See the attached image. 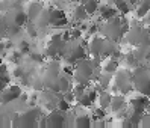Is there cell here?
Returning <instances> with one entry per match:
<instances>
[{
	"mask_svg": "<svg viewBox=\"0 0 150 128\" xmlns=\"http://www.w3.org/2000/svg\"><path fill=\"white\" fill-rule=\"evenodd\" d=\"M111 99H112V93H100V95L97 97V102H99V107L109 109Z\"/></svg>",
	"mask_w": 150,
	"mask_h": 128,
	"instance_id": "ac0fdd59",
	"label": "cell"
},
{
	"mask_svg": "<svg viewBox=\"0 0 150 128\" xmlns=\"http://www.w3.org/2000/svg\"><path fill=\"white\" fill-rule=\"evenodd\" d=\"M29 59H30L32 62L40 63V62H42V54H40V53H30L29 54Z\"/></svg>",
	"mask_w": 150,
	"mask_h": 128,
	"instance_id": "484cf974",
	"label": "cell"
},
{
	"mask_svg": "<svg viewBox=\"0 0 150 128\" xmlns=\"http://www.w3.org/2000/svg\"><path fill=\"white\" fill-rule=\"evenodd\" d=\"M21 93H23V90L18 84H9L8 83L3 88V90L0 92V104H9V102L18 99L21 97Z\"/></svg>",
	"mask_w": 150,
	"mask_h": 128,
	"instance_id": "277c9868",
	"label": "cell"
},
{
	"mask_svg": "<svg viewBox=\"0 0 150 128\" xmlns=\"http://www.w3.org/2000/svg\"><path fill=\"white\" fill-rule=\"evenodd\" d=\"M144 24H147V26H150V12L144 17Z\"/></svg>",
	"mask_w": 150,
	"mask_h": 128,
	"instance_id": "83f0119b",
	"label": "cell"
},
{
	"mask_svg": "<svg viewBox=\"0 0 150 128\" xmlns=\"http://www.w3.org/2000/svg\"><path fill=\"white\" fill-rule=\"evenodd\" d=\"M147 113H150V101H149V106H147Z\"/></svg>",
	"mask_w": 150,
	"mask_h": 128,
	"instance_id": "f546056e",
	"label": "cell"
},
{
	"mask_svg": "<svg viewBox=\"0 0 150 128\" xmlns=\"http://www.w3.org/2000/svg\"><path fill=\"white\" fill-rule=\"evenodd\" d=\"M115 8H117V11L118 12H121V14H127L129 11H130V5L126 2V0H123V2H120V3H117L115 5Z\"/></svg>",
	"mask_w": 150,
	"mask_h": 128,
	"instance_id": "44dd1931",
	"label": "cell"
},
{
	"mask_svg": "<svg viewBox=\"0 0 150 128\" xmlns=\"http://www.w3.org/2000/svg\"><path fill=\"white\" fill-rule=\"evenodd\" d=\"M134 77L130 75L129 71H120L117 74V80H115V84L121 93H127L134 89Z\"/></svg>",
	"mask_w": 150,
	"mask_h": 128,
	"instance_id": "5b68a950",
	"label": "cell"
},
{
	"mask_svg": "<svg viewBox=\"0 0 150 128\" xmlns=\"http://www.w3.org/2000/svg\"><path fill=\"white\" fill-rule=\"evenodd\" d=\"M97 97H99L97 95V89H86L82 93V97L77 98V102L81 107H91L97 101Z\"/></svg>",
	"mask_w": 150,
	"mask_h": 128,
	"instance_id": "ba28073f",
	"label": "cell"
},
{
	"mask_svg": "<svg viewBox=\"0 0 150 128\" xmlns=\"http://www.w3.org/2000/svg\"><path fill=\"white\" fill-rule=\"evenodd\" d=\"M149 12H150V0H139L138 8L135 9V15L138 18H144Z\"/></svg>",
	"mask_w": 150,
	"mask_h": 128,
	"instance_id": "5bb4252c",
	"label": "cell"
},
{
	"mask_svg": "<svg viewBox=\"0 0 150 128\" xmlns=\"http://www.w3.org/2000/svg\"><path fill=\"white\" fill-rule=\"evenodd\" d=\"M105 118H106V109L99 107V109L94 110V113H93V119H94V121H97V119H105Z\"/></svg>",
	"mask_w": 150,
	"mask_h": 128,
	"instance_id": "7402d4cb",
	"label": "cell"
},
{
	"mask_svg": "<svg viewBox=\"0 0 150 128\" xmlns=\"http://www.w3.org/2000/svg\"><path fill=\"white\" fill-rule=\"evenodd\" d=\"M56 109L62 110V112H68L70 109H71V104H70V101H67L64 97L58 98V102H56Z\"/></svg>",
	"mask_w": 150,
	"mask_h": 128,
	"instance_id": "d6986e66",
	"label": "cell"
},
{
	"mask_svg": "<svg viewBox=\"0 0 150 128\" xmlns=\"http://www.w3.org/2000/svg\"><path fill=\"white\" fill-rule=\"evenodd\" d=\"M103 45H105V41L102 39V38H99V36H96V38H93V41H91V44H90V47H88V51L93 54V56H102V53H103Z\"/></svg>",
	"mask_w": 150,
	"mask_h": 128,
	"instance_id": "30bf717a",
	"label": "cell"
},
{
	"mask_svg": "<svg viewBox=\"0 0 150 128\" xmlns=\"http://www.w3.org/2000/svg\"><path fill=\"white\" fill-rule=\"evenodd\" d=\"M8 32V24H6V20L5 17H0V41L3 39V36L6 35Z\"/></svg>",
	"mask_w": 150,
	"mask_h": 128,
	"instance_id": "d4e9b609",
	"label": "cell"
},
{
	"mask_svg": "<svg viewBox=\"0 0 150 128\" xmlns=\"http://www.w3.org/2000/svg\"><path fill=\"white\" fill-rule=\"evenodd\" d=\"M81 3L85 8V11H86L88 15H94V14L99 12V6H100L99 0H82Z\"/></svg>",
	"mask_w": 150,
	"mask_h": 128,
	"instance_id": "4fadbf2b",
	"label": "cell"
},
{
	"mask_svg": "<svg viewBox=\"0 0 150 128\" xmlns=\"http://www.w3.org/2000/svg\"><path fill=\"white\" fill-rule=\"evenodd\" d=\"M149 97L147 95H138V97H135V98H132L130 101H129V106H130V109H132V112L134 113H139V115H144L146 112H147V106H149Z\"/></svg>",
	"mask_w": 150,
	"mask_h": 128,
	"instance_id": "52a82bcc",
	"label": "cell"
},
{
	"mask_svg": "<svg viewBox=\"0 0 150 128\" xmlns=\"http://www.w3.org/2000/svg\"><path fill=\"white\" fill-rule=\"evenodd\" d=\"M65 124V112L59 109H53L50 110V113L47 115V127L52 128H61Z\"/></svg>",
	"mask_w": 150,
	"mask_h": 128,
	"instance_id": "8992f818",
	"label": "cell"
},
{
	"mask_svg": "<svg viewBox=\"0 0 150 128\" xmlns=\"http://www.w3.org/2000/svg\"><path fill=\"white\" fill-rule=\"evenodd\" d=\"M93 125V119L88 115H81L74 119V127L76 128H90Z\"/></svg>",
	"mask_w": 150,
	"mask_h": 128,
	"instance_id": "9a60e30c",
	"label": "cell"
},
{
	"mask_svg": "<svg viewBox=\"0 0 150 128\" xmlns=\"http://www.w3.org/2000/svg\"><path fill=\"white\" fill-rule=\"evenodd\" d=\"M100 30L105 33V36L108 39H111L114 42L121 39V36L125 35L123 27H121V18H117V17H114L111 20H106V23L103 24V27H100Z\"/></svg>",
	"mask_w": 150,
	"mask_h": 128,
	"instance_id": "7a4b0ae2",
	"label": "cell"
},
{
	"mask_svg": "<svg viewBox=\"0 0 150 128\" xmlns=\"http://www.w3.org/2000/svg\"><path fill=\"white\" fill-rule=\"evenodd\" d=\"M0 81H3V83H9V72H8V68L5 65L0 63Z\"/></svg>",
	"mask_w": 150,
	"mask_h": 128,
	"instance_id": "ffe728a7",
	"label": "cell"
},
{
	"mask_svg": "<svg viewBox=\"0 0 150 128\" xmlns=\"http://www.w3.org/2000/svg\"><path fill=\"white\" fill-rule=\"evenodd\" d=\"M117 8L115 6H111V5H103V6H99V15H100V18L102 20H111V18H114V17L117 15Z\"/></svg>",
	"mask_w": 150,
	"mask_h": 128,
	"instance_id": "8fae6325",
	"label": "cell"
},
{
	"mask_svg": "<svg viewBox=\"0 0 150 128\" xmlns=\"http://www.w3.org/2000/svg\"><path fill=\"white\" fill-rule=\"evenodd\" d=\"M44 9V6L41 2H37V0H32V2L28 3V8H26V14H28V20L30 23H33L37 20V17L41 14V11Z\"/></svg>",
	"mask_w": 150,
	"mask_h": 128,
	"instance_id": "9c48e42d",
	"label": "cell"
},
{
	"mask_svg": "<svg viewBox=\"0 0 150 128\" xmlns=\"http://www.w3.org/2000/svg\"><path fill=\"white\" fill-rule=\"evenodd\" d=\"M109 109H111V112H114V113H117L118 110H121V109H126V101H125V98H123L121 95H117V93H115V95H112Z\"/></svg>",
	"mask_w": 150,
	"mask_h": 128,
	"instance_id": "7c38bea8",
	"label": "cell"
},
{
	"mask_svg": "<svg viewBox=\"0 0 150 128\" xmlns=\"http://www.w3.org/2000/svg\"><path fill=\"white\" fill-rule=\"evenodd\" d=\"M123 59H125V62H126L127 66H135L137 62H138V61H137V54H132V53L123 56Z\"/></svg>",
	"mask_w": 150,
	"mask_h": 128,
	"instance_id": "cb8c5ba5",
	"label": "cell"
},
{
	"mask_svg": "<svg viewBox=\"0 0 150 128\" xmlns=\"http://www.w3.org/2000/svg\"><path fill=\"white\" fill-rule=\"evenodd\" d=\"M88 18V14L85 11V8L81 5V6H76V9L73 11V20H76L77 23H82Z\"/></svg>",
	"mask_w": 150,
	"mask_h": 128,
	"instance_id": "e0dca14e",
	"label": "cell"
},
{
	"mask_svg": "<svg viewBox=\"0 0 150 128\" xmlns=\"http://www.w3.org/2000/svg\"><path fill=\"white\" fill-rule=\"evenodd\" d=\"M17 50H18L21 54H28V53H29V50H30L29 42H28V41H20V42H18V45H17Z\"/></svg>",
	"mask_w": 150,
	"mask_h": 128,
	"instance_id": "603a6c76",
	"label": "cell"
},
{
	"mask_svg": "<svg viewBox=\"0 0 150 128\" xmlns=\"http://www.w3.org/2000/svg\"><path fill=\"white\" fill-rule=\"evenodd\" d=\"M118 59H114V57H111V59H108V62L103 65V71L106 72V74H114V72H117V70H118Z\"/></svg>",
	"mask_w": 150,
	"mask_h": 128,
	"instance_id": "2e32d148",
	"label": "cell"
},
{
	"mask_svg": "<svg viewBox=\"0 0 150 128\" xmlns=\"http://www.w3.org/2000/svg\"><path fill=\"white\" fill-rule=\"evenodd\" d=\"M111 2H114V3H115V5H117V3H120V2H123V0H111Z\"/></svg>",
	"mask_w": 150,
	"mask_h": 128,
	"instance_id": "f1b7e54d",
	"label": "cell"
},
{
	"mask_svg": "<svg viewBox=\"0 0 150 128\" xmlns=\"http://www.w3.org/2000/svg\"><path fill=\"white\" fill-rule=\"evenodd\" d=\"M41 116V109L40 107H29L24 110L21 115H18L20 127H38V119Z\"/></svg>",
	"mask_w": 150,
	"mask_h": 128,
	"instance_id": "3957f363",
	"label": "cell"
},
{
	"mask_svg": "<svg viewBox=\"0 0 150 128\" xmlns=\"http://www.w3.org/2000/svg\"><path fill=\"white\" fill-rule=\"evenodd\" d=\"M5 20H6L8 27H21L28 21V14H26V9L14 5L6 11Z\"/></svg>",
	"mask_w": 150,
	"mask_h": 128,
	"instance_id": "6da1fadb",
	"label": "cell"
},
{
	"mask_svg": "<svg viewBox=\"0 0 150 128\" xmlns=\"http://www.w3.org/2000/svg\"><path fill=\"white\" fill-rule=\"evenodd\" d=\"M12 75L15 77V79H20V77H23V75H24L23 68H21V66H17L15 70H14V72H12Z\"/></svg>",
	"mask_w": 150,
	"mask_h": 128,
	"instance_id": "4316f807",
	"label": "cell"
}]
</instances>
